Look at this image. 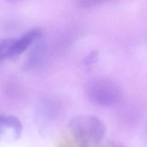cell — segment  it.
Masks as SVG:
<instances>
[{"label":"cell","instance_id":"1","mask_svg":"<svg viewBox=\"0 0 147 147\" xmlns=\"http://www.w3.org/2000/svg\"><path fill=\"white\" fill-rule=\"evenodd\" d=\"M68 126L79 145L98 144L106 133L104 122L94 115L75 117L69 121Z\"/></svg>","mask_w":147,"mask_h":147},{"label":"cell","instance_id":"2","mask_svg":"<svg viewBox=\"0 0 147 147\" xmlns=\"http://www.w3.org/2000/svg\"><path fill=\"white\" fill-rule=\"evenodd\" d=\"M85 91L91 103L102 107L114 105L118 102L121 96L118 84L104 77L95 78L88 81L86 85Z\"/></svg>","mask_w":147,"mask_h":147},{"label":"cell","instance_id":"3","mask_svg":"<svg viewBox=\"0 0 147 147\" xmlns=\"http://www.w3.org/2000/svg\"><path fill=\"white\" fill-rule=\"evenodd\" d=\"M23 126L20 120L14 115H0V141H15L20 138Z\"/></svg>","mask_w":147,"mask_h":147},{"label":"cell","instance_id":"4","mask_svg":"<svg viewBox=\"0 0 147 147\" xmlns=\"http://www.w3.org/2000/svg\"><path fill=\"white\" fill-rule=\"evenodd\" d=\"M41 36V32L38 29H33L25 33L18 39H15L11 48L9 57H16L28 49Z\"/></svg>","mask_w":147,"mask_h":147},{"label":"cell","instance_id":"5","mask_svg":"<svg viewBox=\"0 0 147 147\" xmlns=\"http://www.w3.org/2000/svg\"><path fill=\"white\" fill-rule=\"evenodd\" d=\"M14 40V38H10L0 41V60L9 57V53Z\"/></svg>","mask_w":147,"mask_h":147},{"label":"cell","instance_id":"6","mask_svg":"<svg viewBox=\"0 0 147 147\" xmlns=\"http://www.w3.org/2000/svg\"><path fill=\"white\" fill-rule=\"evenodd\" d=\"M110 0H77V5L81 8H90L102 4Z\"/></svg>","mask_w":147,"mask_h":147},{"label":"cell","instance_id":"7","mask_svg":"<svg viewBox=\"0 0 147 147\" xmlns=\"http://www.w3.org/2000/svg\"><path fill=\"white\" fill-rule=\"evenodd\" d=\"M98 56V53L97 51H92L84 59V64L86 67H89L93 65L96 61L97 60Z\"/></svg>","mask_w":147,"mask_h":147},{"label":"cell","instance_id":"8","mask_svg":"<svg viewBox=\"0 0 147 147\" xmlns=\"http://www.w3.org/2000/svg\"><path fill=\"white\" fill-rule=\"evenodd\" d=\"M104 147H125V146L119 143H117L114 141H110L107 142V144H106V145Z\"/></svg>","mask_w":147,"mask_h":147},{"label":"cell","instance_id":"9","mask_svg":"<svg viewBox=\"0 0 147 147\" xmlns=\"http://www.w3.org/2000/svg\"><path fill=\"white\" fill-rule=\"evenodd\" d=\"M5 1L10 3H17L23 0H5Z\"/></svg>","mask_w":147,"mask_h":147}]
</instances>
